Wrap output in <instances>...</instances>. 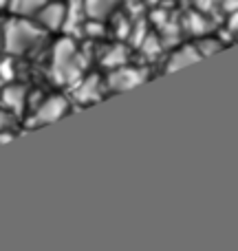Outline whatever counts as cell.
Returning <instances> with one entry per match:
<instances>
[{"instance_id": "6da1fadb", "label": "cell", "mask_w": 238, "mask_h": 251, "mask_svg": "<svg viewBox=\"0 0 238 251\" xmlns=\"http://www.w3.org/2000/svg\"><path fill=\"white\" fill-rule=\"evenodd\" d=\"M79 75H82V62H79L78 49L69 38L60 40L53 49V77L55 82L75 84Z\"/></svg>"}, {"instance_id": "7a4b0ae2", "label": "cell", "mask_w": 238, "mask_h": 251, "mask_svg": "<svg viewBox=\"0 0 238 251\" xmlns=\"http://www.w3.org/2000/svg\"><path fill=\"white\" fill-rule=\"evenodd\" d=\"M40 38V31L26 20H11L4 26V49L9 53H25Z\"/></svg>"}, {"instance_id": "3957f363", "label": "cell", "mask_w": 238, "mask_h": 251, "mask_svg": "<svg viewBox=\"0 0 238 251\" xmlns=\"http://www.w3.org/2000/svg\"><path fill=\"white\" fill-rule=\"evenodd\" d=\"M146 82V73L141 69H130V66H117L113 73L108 75V86L115 93H124L130 88L139 86Z\"/></svg>"}, {"instance_id": "277c9868", "label": "cell", "mask_w": 238, "mask_h": 251, "mask_svg": "<svg viewBox=\"0 0 238 251\" xmlns=\"http://www.w3.org/2000/svg\"><path fill=\"white\" fill-rule=\"evenodd\" d=\"M66 110H69V101H66V97L53 95V97H49V100L44 101V104L40 106L38 110H35L33 124H35V126L53 124V122H57V119L64 117Z\"/></svg>"}, {"instance_id": "5b68a950", "label": "cell", "mask_w": 238, "mask_h": 251, "mask_svg": "<svg viewBox=\"0 0 238 251\" xmlns=\"http://www.w3.org/2000/svg\"><path fill=\"white\" fill-rule=\"evenodd\" d=\"M40 22H42L47 29L55 31L64 26V18H66V7L62 2H49L40 9Z\"/></svg>"}, {"instance_id": "8992f818", "label": "cell", "mask_w": 238, "mask_h": 251, "mask_svg": "<svg viewBox=\"0 0 238 251\" xmlns=\"http://www.w3.org/2000/svg\"><path fill=\"white\" fill-rule=\"evenodd\" d=\"M201 57L203 55H201V51L196 47H181L179 51H174L172 55H170L168 64H165V71L172 73V71H179V69H183V66L194 64V62L201 60Z\"/></svg>"}, {"instance_id": "52a82bcc", "label": "cell", "mask_w": 238, "mask_h": 251, "mask_svg": "<svg viewBox=\"0 0 238 251\" xmlns=\"http://www.w3.org/2000/svg\"><path fill=\"white\" fill-rule=\"evenodd\" d=\"M75 100L82 101V104H91V101L100 100V79L95 75L86 79H79L78 88H75Z\"/></svg>"}, {"instance_id": "ba28073f", "label": "cell", "mask_w": 238, "mask_h": 251, "mask_svg": "<svg viewBox=\"0 0 238 251\" xmlns=\"http://www.w3.org/2000/svg\"><path fill=\"white\" fill-rule=\"evenodd\" d=\"M115 4H117V0H84V11L95 20H102V18L113 13Z\"/></svg>"}, {"instance_id": "9c48e42d", "label": "cell", "mask_w": 238, "mask_h": 251, "mask_svg": "<svg viewBox=\"0 0 238 251\" xmlns=\"http://www.w3.org/2000/svg\"><path fill=\"white\" fill-rule=\"evenodd\" d=\"M25 100H26V93L22 86H9L2 91V104L11 113H20L22 106H25Z\"/></svg>"}, {"instance_id": "30bf717a", "label": "cell", "mask_w": 238, "mask_h": 251, "mask_svg": "<svg viewBox=\"0 0 238 251\" xmlns=\"http://www.w3.org/2000/svg\"><path fill=\"white\" fill-rule=\"evenodd\" d=\"M47 4V0H9V7L16 16H33L40 13V9Z\"/></svg>"}, {"instance_id": "8fae6325", "label": "cell", "mask_w": 238, "mask_h": 251, "mask_svg": "<svg viewBox=\"0 0 238 251\" xmlns=\"http://www.w3.org/2000/svg\"><path fill=\"white\" fill-rule=\"evenodd\" d=\"M82 0H71V4L66 7V18H64V26L62 29L66 33H75L79 25V18H82Z\"/></svg>"}, {"instance_id": "7c38bea8", "label": "cell", "mask_w": 238, "mask_h": 251, "mask_svg": "<svg viewBox=\"0 0 238 251\" xmlns=\"http://www.w3.org/2000/svg\"><path fill=\"white\" fill-rule=\"evenodd\" d=\"M124 62H126V51H124V47H115V49H110V51L104 55L102 64L108 66V69H113V66L117 69V66H124Z\"/></svg>"}, {"instance_id": "4fadbf2b", "label": "cell", "mask_w": 238, "mask_h": 251, "mask_svg": "<svg viewBox=\"0 0 238 251\" xmlns=\"http://www.w3.org/2000/svg\"><path fill=\"white\" fill-rule=\"evenodd\" d=\"M185 29L192 31V33H203L205 29H208V25H205V18L199 16V13H190V16L185 18Z\"/></svg>"}, {"instance_id": "5bb4252c", "label": "cell", "mask_w": 238, "mask_h": 251, "mask_svg": "<svg viewBox=\"0 0 238 251\" xmlns=\"http://www.w3.org/2000/svg\"><path fill=\"white\" fill-rule=\"evenodd\" d=\"M196 49L201 51V55H203V57H208V55H212V53L221 51V42H218V40L208 38V40H203V42H201Z\"/></svg>"}, {"instance_id": "9a60e30c", "label": "cell", "mask_w": 238, "mask_h": 251, "mask_svg": "<svg viewBox=\"0 0 238 251\" xmlns=\"http://www.w3.org/2000/svg\"><path fill=\"white\" fill-rule=\"evenodd\" d=\"M141 51L146 53V55L155 57L157 53L161 51V44L157 42V38H150V35H146V40H143V42H141Z\"/></svg>"}, {"instance_id": "2e32d148", "label": "cell", "mask_w": 238, "mask_h": 251, "mask_svg": "<svg viewBox=\"0 0 238 251\" xmlns=\"http://www.w3.org/2000/svg\"><path fill=\"white\" fill-rule=\"evenodd\" d=\"M223 9H225L227 13L238 11V0H223Z\"/></svg>"}, {"instance_id": "e0dca14e", "label": "cell", "mask_w": 238, "mask_h": 251, "mask_svg": "<svg viewBox=\"0 0 238 251\" xmlns=\"http://www.w3.org/2000/svg\"><path fill=\"white\" fill-rule=\"evenodd\" d=\"M230 29L232 31H238V11H232L230 13Z\"/></svg>"}, {"instance_id": "ac0fdd59", "label": "cell", "mask_w": 238, "mask_h": 251, "mask_svg": "<svg viewBox=\"0 0 238 251\" xmlns=\"http://www.w3.org/2000/svg\"><path fill=\"white\" fill-rule=\"evenodd\" d=\"M9 126V115H4L2 110H0V130H4Z\"/></svg>"}, {"instance_id": "d6986e66", "label": "cell", "mask_w": 238, "mask_h": 251, "mask_svg": "<svg viewBox=\"0 0 238 251\" xmlns=\"http://www.w3.org/2000/svg\"><path fill=\"white\" fill-rule=\"evenodd\" d=\"M4 4H9V0H0V9H2Z\"/></svg>"}]
</instances>
